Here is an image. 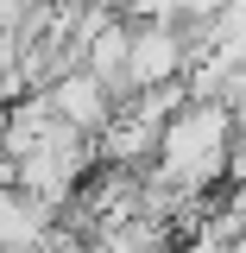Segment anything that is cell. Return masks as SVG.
I'll use <instances>...</instances> for the list:
<instances>
[{
	"mask_svg": "<svg viewBox=\"0 0 246 253\" xmlns=\"http://www.w3.org/2000/svg\"><path fill=\"white\" fill-rule=\"evenodd\" d=\"M57 234V209L26 184H0V247L6 253H38Z\"/></svg>",
	"mask_w": 246,
	"mask_h": 253,
	"instance_id": "3",
	"label": "cell"
},
{
	"mask_svg": "<svg viewBox=\"0 0 246 253\" xmlns=\"http://www.w3.org/2000/svg\"><path fill=\"white\" fill-rule=\"evenodd\" d=\"M234 253H246V221H240V228H234Z\"/></svg>",
	"mask_w": 246,
	"mask_h": 253,
	"instance_id": "5",
	"label": "cell"
},
{
	"mask_svg": "<svg viewBox=\"0 0 246 253\" xmlns=\"http://www.w3.org/2000/svg\"><path fill=\"white\" fill-rule=\"evenodd\" d=\"M6 121H13V101H0V146H6Z\"/></svg>",
	"mask_w": 246,
	"mask_h": 253,
	"instance_id": "4",
	"label": "cell"
},
{
	"mask_svg": "<svg viewBox=\"0 0 246 253\" xmlns=\"http://www.w3.org/2000/svg\"><path fill=\"white\" fill-rule=\"evenodd\" d=\"M234 101L221 95H189L183 108L164 121V139H158V171L183 190H209L215 196L234 171Z\"/></svg>",
	"mask_w": 246,
	"mask_h": 253,
	"instance_id": "1",
	"label": "cell"
},
{
	"mask_svg": "<svg viewBox=\"0 0 246 253\" xmlns=\"http://www.w3.org/2000/svg\"><path fill=\"white\" fill-rule=\"evenodd\" d=\"M44 101L57 108V121H70V126H82V133H101V126L114 121V108H120V95L107 89V83L95 76L89 63H76V70H63L57 83L44 89Z\"/></svg>",
	"mask_w": 246,
	"mask_h": 253,
	"instance_id": "2",
	"label": "cell"
}]
</instances>
